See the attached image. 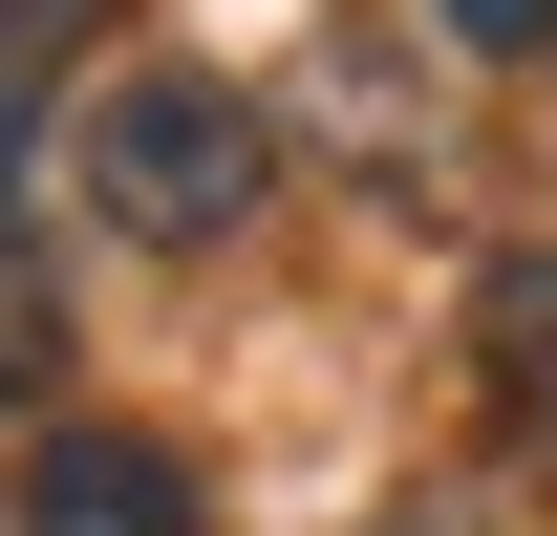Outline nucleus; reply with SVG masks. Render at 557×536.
<instances>
[{"label": "nucleus", "instance_id": "obj_2", "mask_svg": "<svg viewBox=\"0 0 557 536\" xmlns=\"http://www.w3.org/2000/svg\"><path fill=\"white\" fill-rule=\"evenodd\" d=\"M0 536H214V494H194V451H172V429L44 407V429H22V494H0Z\"/></svg>", "mask_w": 557, "mask_h": 536}, {"label": "nucleus", "instance_id": "obj_1", "mask_svg": "<svg viewBox=\"0 0 557 536\" xmlns=\"http://www.w3.org/2000/svg\"><path fill=\"white\" fill-rule=\"evenodd\" d=\"M65 194H86V236H129V258H236L258 194H278V130H258L236 65H108L65 108Z\"/></svg>", "mask_w": 557, "mask_h": 536}, {"label": "nucleus", "instance_id": "obj_5", "mask_svg": "<svg viewBox=\"0 0 557 536\" xmlns=\"http://www.w3.org/2000/svg\"><path fill=\"white\" fill-rule=\"evenodd\" d=\"M44 65H65V0H0V215H22V130H44Z\"/></svg>", "mask_w": 557, "mask_h": 536}, {"label": "nucleus", "instance_id": "obj_7", "mask_svg": "<svg viewBox=\"0 0 557 536\" xmlns=\"http://www.w3.org/2000/svg\"><path fill=\"white\" fill-rule=\"evenodd\" d=\"M386 536H429V515H386Z\"/></svg>", "mask_w": 557, "mask_h": 536}, {"label": "nucleus", "instance_id": "obj_3", "mask_svg": "<svg viewBox=\"0 0 557 536\" xmlns=\"http://www.w3.org/2000/svg\"><path fill=\"white\" fill-rule=\"evenodd\" d=\"M472 343H493V407L557 451V258H493V301H472Z\"/></svg>", "mask_w": 557, "mask_h": 536}, {"label": "nucleus", "instance_id": "obj_6", "mask_svg": "<svg viewBox=\"0 0 557 536\" xmlns=\"http://www.w3.org/2000/svg\"><path fill=\"white\" fill-rule=\"evenodd\" d=\"M429 22H450L472 65H536V44H557V0H429Z\"/></svg>", "mask_w": 557, "mask_h": 536}, {"label": "nucleus", "instance_id": "obj_4", "mask_svg": "<svg viewBox=\"0 0 557 536\" xmlns=\"http://www.w3.org/2000/svg\"><path fill=\"white\" fill-rule=\"evenodd\" d=\"M44 365H65V279L22 258V215H0V407H44Z\"/></svg>", "mask_w": 557, "mask_h": 536}]
</instances>
